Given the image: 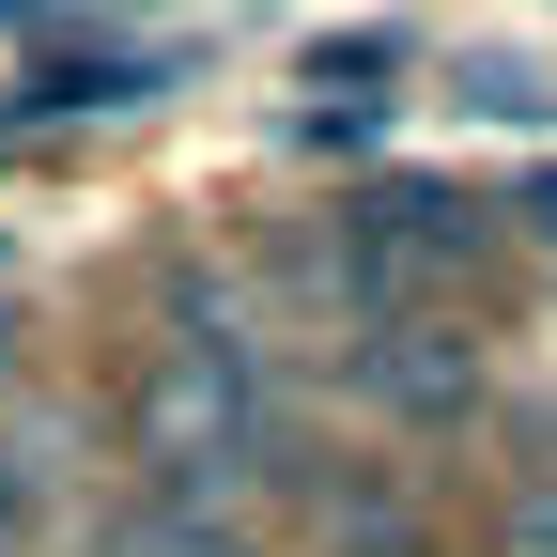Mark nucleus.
<instances>
[{
  "label": "nucleus",
  "instance_id": "1",
  "mask_svg": "<svg viewBox=\"0 0 557 557\" xmlns=\"http://www.w3.org/2000/svg\"><path fill=\"white\" fill-rule=\"evenodd\" d=\"M124 434H139V496H186V511H233L263 449H278V387L233 325H171L156 357H139V403H124Z\"/></svg>",
  "mask_w": 557,
  "mask_h": 557
},
{
  "label": "nucleus",
  "instance_id": "2",
  "mask_svg": "<svg viewBox=\"0 0 557 557\" xmlns=\"http://www.w3.org/2000/svg\"><path fill=\"white\" fill-rule=\"evenodd\" d=\"M480 263H496V218H480L465 186H372V201H341V233H325V278H341L357 325H403V310L465 295Z\"/></svg>",
  "mask_w": 557,
  "mask_h": 557
},
{
  "label": "nucleus",
  "instance_id": "3",
  "mask_svg": "<svg viewBox=\"0 0 557 557\" xmlns=\"http://www.w3.org/2000/svg\"><path fill=\"white\" fill-rule=\"evenodd\" d=\"M357 387L387 418H465L480 403V341L449 310H403V325H357Z\"/></svg>",
  "mask_w": 557,
  "mask_h": 557
},
{
  "label": "nucleus",
  "instance_id": "4",
  "mask_svg": "<svg viewBox=\"0 0 557 557\" xmlns=\"http://www.w3.org/2000/svg\"><path fill=\"white\" fill-rule=\"evenodd\" d=\"M109 557H263L233 511H186V496H139L124 527H109Z\"/></svg>",
  "mask_w": 557,
  "mask_h": 557
},
{
  "label": "nucleus",
  "instance_id": "5",
  "mask_svg": "<svg viewBox=\"0 0 557 557\" xmlns=\"http://www.w3.org/2000/svg\"><path fill=\"white\" fill-rule=\"evenodd\" d=\"M139 78H171V47H124V32L47 47V94H62V109H109V94H139Z\"/></svg>",
  "mask_w": 557,
  "mask_h": 557
},
{
  "label": "nucleus",
  "instance_id": "6",
  "mask_svg": "<svg viewBox=\"0 0 557 557\" xmlns=\"http://www.w3.org/2000/svg\"><path fill=\"white\" fill-rule=\"evenodd\" d=\"M32 496H47V480H32V449H0V557L32 542Z\"/></svg>",
  "mask_w": 557,
  "mask_h": 557
},
{
  "label": "nucleus",
  "instance_id": "7",
  "mask_svg": "<svg viewBox=\"0 0 557 557\" xmlns=\"http://www.w3.org/2000/svg\"><path fill=\"white\" fill-rule=\"evenodd\" d=\"M527 218H542V248H557V171H542V201H527Z\"/></svg>",
  "mask_w": 557,
  "mask_h": 557
}]
</instances>
